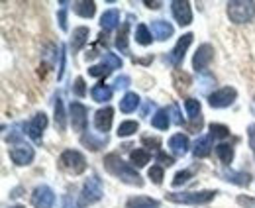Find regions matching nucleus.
<instances>
[{"instance_id": "f257e3e1", "label": "nucleus", "mask_w": 255, "mask_h": 208, "mask_svg": "<svg viewBox=\"0 0 255 208\" xmlns=\"http://www.w3.org/2000/svg\"><path fill=\"white\" fill-rule=\"evenodd\" d=\"M104 167L108 169V173H112L114 177H118L120 181L128 183V185H135V187H141L143 185L141 177L129 165H126L120 159V155H116V153H110V155L104 157Z\"/></svg>"}, {"instance_id": "f03ea898", "label": "nucleus", "mask_w": 255, "mask_h": 208, "mask_svg": "<svg viewBox=\"0 0 255 208\" xmlns=\"http://www.w3.org/2000/svg\"><path fill=\"white\" fill-rule=\"evenodd\" d=\"M228 16L236 24H246L255 18V2L250 0H234L228 2Z\"/></svg>"}, {"instance_id": "7ed1b4c3", "label": "nucleus", "mask_w": 255, "mask_h": 208, "mask_svg": "<svg viewBox=\"0 0 255 208\" xmlns=\"http://www.w3.org/2000/svg\"><path fill=\"white\" fill-rule=\"evenodd\" d=\"M59 163H61V167H63L65 171L71 173V175H81L87 169V161H85L83 153L81 151H75V149L63 151L61 157H59Z\"/></svg>"}, {"instance_id": "20e7f679", "label": "nucleus", "mask_w": 255, "mask_h": 208, "mask_svg": "<svg viewBox=\"0 0 255 208\" xmlns=\"http://www.w3.org/2000/svg\"><path fill=\"white\" fill-rule=\"evenodd\" d=\"M218 193L216 191H200V193H169L167 199L173 203H183V205H204L212 201Z\"/></svg>"}, {"instance_id": "39448f33", "label": "nucleus", "mask_w": 255, "mask_h": 208, "mask_svg": "<svg viewBox=\"0 0 255 208\" xmlns=\"http://www.w3.org/2000/svg\"><path fill=\"white\" fill-rule=\"evenodd\" d=\"M236 96H238V90L232 89V87H224V89L216 90V92L210 94L208 104L212 108H226V106H230L236 100Z\"/></svg>"}, {"instance_id": "423d86ee", "label": "nucleus", "mask_w": 255, "mask_h": 208, "mask_svg": "<svg viewBox=\"0 0 255 208\" xmlns=\"http://www.w3.org/2000/svg\"><path fill=\"white\" fill-rule=\"evenodd\" d=\"M53 203H55V195L47 185H41L33 191L32 205L35 208H53Z\"/></svg>"}, {"instance_id": "0eeeda50", "label": "nucleus", "mask_w": 255, "mask_h": 208, "mask_svg": "<svg viewBox=\"0 0 255 208\" xmlns=\"http://www.w3.org/2000/svg\"><path fill=\"white\" fill-rule=\"evenodd\" d=\"M212 59H214V47L210 43H204L196 49L194 59H192V67L196 71H206V67L212 63Z\"/></svg>"}, {"instance_id": "6e6552de", "label": "nucleus", "mask_w": 255, "mask_h": 208, "mask_svg": "<svg viewBox=\"0 0 255 208\" xmlns=\"http://www.w3.org/2000/svg\"><path fill=\"white\" fill-rule=\"evenodd\" d=\"M87 106L81 102H71V124L75 132H85L87 130Z\"/></svg>"}, {"instance_id": "1a4fd4ad", "label": "nucleus", "mask_w": 255, "mask_h": 208, "mask_svg": "<svg viewBox=\"0 0 255 208\" xmlns=\"http://www.w3.org/2000/svg\"><path fill=\"white\" fill-rule=\"evenodd\" d=\"M102 197V185L98 177H91L83 187V205H93Z\"/></svg>"}, {"instance_id": "9d476101", "label": "nucleus", "mask_w": 255, "mask_h": 208, "mask_svg": "<svg viewBox=\"0 0 255 208\" xmlns=\"http://www.w3.org/2000/svg\"><path fill=\"white\" fill-rule=\"evenodd\" d=\"M192 37H194L192 33H185V35L177 41V45L173 47V51L167 55V61H169V63H173V65H179L181 61L185 59V51L189 49V45L192 43Z\"/></svg>"}, {"instance_id": "9b49d317", "label": "nucleus", "mask_w": 255, "mask_h": 208, "mask_svg": "<svg viewBox=\"0 0 255 208\" xmlns=\"http://www.w3.org/2000/svg\"><path fill=\"white\" fill-rule=\"evenodd\" d=\"M171 10H173V16L175 20L181 24V26H189L192 22V10L189 2H181V0H175L171 2Z\"/></svg>"}, {"instance_id": "f8f14e48", "label": "nucleus", "mask_w": 255, "mask_h": 208, "mask_svg": "<svg viewBox=\"0 0 255 208\" xmlns=\"http://www.w3.org/2000/svg\"><path fill=\"white\" fill-rule=\"evenodd\" d=\"M45 126H47V116H45L43 112H41V114H35L32 122L28 124V136L32 138L35 144L41 142V136H43Z\"/></svg>"}, {"instance_id": "ddd939ff", "label": "nucleus", "mask_w": 255, "mask_h": 208, "mask_svg": "<svg viewBox=\"0 0 255 208\" xmlns=\"http://www.w3.org/2000/svg\"><path fill=\"white\" fill-rule=\"evenodd\" d=\"M33 148L30 146H16V148L10 149V159L16 163V165H30L33 161Z\"/></svg>"}, {"instance_id": "4468645a", "label": "nucleus", "mask_w": 255, "mask_h": 208, "mask_svg": "<svg viewBox=\"0 0 255 208\" xmlns=\"http://www.w3.org/2000/svg\"><path fill=\"white\" fill-rule=\"evenodd\" d=\"M112 118H114V110L112 108H100L98 112L95 114V126L98 132H108L110 130V126H112Z\"/></svg>"}, {"instance_id": "2eb2a0df", "label": "nucleus", "mask_w": 255, "mask_h": 208, "mask_svg": "<svg viewBox=\"0 0 255 208\" xmlns=\"http://www.w3.org/2000/svg\"><path fill=\"white\" fill-rule=\"evenodd\" d=\"M151 33H153V37H157V39H169L171 35H173V26L169 24V22H163V20H155V22H151Z\"/></svg>"}, {"instance_id": "dca6fc26", "label": "nucleus", "mask_w": 255, "mask_h": 208, "mask_svg": "<svg viewBox=\"0 0 255 208\" xmlns=\"http://www.w3.org/2000/svg\"><path fill=\"white\" fill-rule=\"evenodd\" d=\"M169 148L173 149V153H177V155H185L189 151V138L183 136V134H175L169 140Z\"/></svg>"}, {"instance_id": "f3484780", "label": "nucleus", "mask_w": 255, "mask_h": 208, "mask_svg": "<svg viewBox=\"0 0 255 208\" xmlns=\"http://www.w3.org/2000/svg\"><path fill=\"white\" fill-rule=\"evenodd\" d=\"M120 24V12L118 10H106L104 14H102V18H100V26L104 28V30H112V28H116Z\"/></svg>"}, {"instance_id": "a211bd4d", "label": "nucleus", "mask_w": 255, "mask_h": 208, "mask_svg": "<svg viewBox=\"0 0 255 208\" xmlns=\"http://www.w3.org/2000/svg\"><path fill=\"white\" fill-rule=\"evenodd\" d=\"M87 39H89V28L81 26V28L73 30V39H71V47H73V51H79V49L87 43Z\"/></svg>"}, {"instance_id": "6ab92c4d", "label": "nucleus", "mask_w": 255, "mask_h": 208, "mask_svg": "<svg viewBox=\"0 0 255 208\" xmlns=\"http://www.w3.org/2000/svg\"><path fill=\"white\" fill-rule=\"evenodd\" d=\"M210 151H212V136H202L194 146V155L206 157V155H210Z\"/></svg>"}, {"instance_id": "aec40b11", "label": "nucleus", "mask_w": 255, "mask_h": 208, "mask_svg": "<svg viewBox=\"0 0 255 208\" xmlns=\"http://www.w3.org/2000/svg\"><path fill=\"white\" fill-rule=\"evenodd\" d=\"M91 96H93L95 102H108L110 96H112V89L106 87L104 83H98L95 89L91 90Z\"/></svg>"}, {"instance_id": "412c9836", "label": "nucleus", "mask_w": 255, "mask_h": 208, "mask_svg": "<svg viewBox=\"0 0 255 208\" xmlns=\"http://www.w3.org/2000/svg\"><path fill=\"white\" fill-rule=\"evenodd\" d=\"M137 104H139V96L135 92H128L126 96L120 100V110L129 114V112H133L137 108Z\"/></svg>"}, {"instance_id": "4be33fe9", "label": "nucleus", "mask_w": 255, "mask_h": 208, "mask_svg": "<svg viewBox=\"0 0 255 208\" xmlns=\"http://www.w3.org/2000/svg\"><path fill=\"white\" fill-rule=\"evenodd\" d=\"M73 10L83 16V18H93L96 12V4L95 2H75L73 4Z\"/></svg>"}, {"instance_id": "5701e85b", "label": "nucleus", "mask_w": 255, "mask_h": 208, "mask_svg": "<svg viewBox=\"0 0 255 208\" xmlns=\"http://www.w3.org/2000/svg\"><path fill=\"white\" fill-rule=\"evenodd\" d=\"M157 201H151V199H145V197H135V199H129L128 201L126 208H157Z\"/></svg>"}, {"instance_id": "b1692460", "label": "nucleus", "mask_w": 255, "mask_h": 208, "mask_svg": "<svg viewBox=\"0 0 255 208\" xmlns=\"http://www.w3.org/2000/svg\"><path fill=\"white\" fill-rule=\"evenodd\" d=\"M129 161H131L135 167H143V165L149 163V153H147L145 149H133V151L129 153Z\"/></svg>"}, {"instance_id": "393cba45", "label": "nucleus", "mask_w": 255, "mask_h": 208, "mask_svg": "<svg viewBox=\"0 0 255 208\" xmlns=\"http://www.w3.org/2000/svg\"><path fill=\"white\" fill-rule=\"evenodd\" d=\"M151 30L145 26V24H139L137 26V30H135V41L139 43V45H149L151 43Z\"/></svg>"}, {"instance_id": "a878e982", "label": "nucleus", "mask_w": 255, "mask_h": 208, "mask_svg": "<svg viewBox=\"0 0 255 208\" xmlns=\"http://www.w3.org/2000/svg\"><path fill=\"white\" fill-rule=\"evenodd\" d=\"M137 130H139V124H137V122L126 120V122H122V124L118 126V136H120V138H128V136L135 134Z\"/></svg>"}, {"instance_id": "bb28decb", "label": "nucleus", "mask_w": 255, "mask_h": 208, "mask_svg": "<svg viewBox=\"0 0 255 208\" xmlns=\"http://www.w3.org/2000/svg\"><path fill=\"white\" fill-rule=\"evenodd\" d=\"M169 124H171V120H169V112L167 110H157V114L151 120V126L157 128V130H167Z\"/></svg>"}, {"instance_id": "cd10ccee", "label": "nucleus", "mask_w": 255, "mask_h": 208, "mask_svg": "<svg viewBox=\"0 0 255 208\" xmlns=\"http://www.w3.org/2000/svg\"><path fill=\"white\" fill-rule=\"evenodd\" d=\"M216 155L220 157V161H222L224 165H230L232 159H234V149H232V146H228V144H220L216 148Z\"/></svg>"}, {"instance_id": "c85d7f7f", "label": "nucleus", "mask_w": 255, "mask_h": 208, "mask_svg": "<svg viewBox=\"0 0 255 208\" xmlns=\"http://www.w3.org/2000/svg\"><path fill=\"white\" fill-rule=\"evenodd\" d=\"M210 136L218 138V140H224V138L230 136V128L224 126V124H210Z\"/></svg>"}, {"instance_id": "c756f323", "label": "nucleus", "mask_w": 255, "mask_h": 208, "mask_svg": "<svg viewBox=\"0 0 255 208\" xmlns=\"http://www.w3.org/2000/svg\"><path fill=\"white\" fill-rule=\"evenodd\" d=\"M116 47L120 49V51H128V24L122 26V30L118 31V35H116Z\"/></svg>"}, {"instance_id": "7c9ffc66", "label": "nucleus", "mask_w": 255, "mask_h": 208, "mask_svg": "<svg viewBox=\"0 0 255 208\" xmlns=\"http://www.w3.org/2000/svg\"><path fill=\"white\" fill-rule=\"evenodd\" d=\"M185 108H187V112H189V116H191L192 120L200 116V102H198V100L187 98V100H185Z\"/></svg>"}, {"instance_id": "2f4dec72", "label": "nucleus", "mask_w": 255, "mask_h": 208, "mask_svg": "<svg viewBox=\"0 0 255 208\" xmlns=\"http://www.w3.org/2000/svg\"><path fill=\"white\" fill-rule=\"evenodd\" d=\"M55 126L63 132L65 130V112H63V102L57 98V102H55Z\"/></svg>"}, {"instance_id": "473e14b6", "label": "nucleus", "mask_w": 255, "mask_h": 208, "mask_svg": "<svg viewBox=\"0 0 255 208\" xmlns=\"http://www.w3.org/2000/svg\"><path fill=\"white\" fill-rule=\"evenodd\" d=\"M226 181H232V183H236V185H250V175L248 173H226L224 175Z\"/></svg>"}, {"instance_id": "72a5a7b5", "label": "nucleus", "mask_w": 255, "mask_h": 208, "mask_svg": "<svg viewBox=\"0 0 255 208\" xmlns=\"http://www.w3.org/2000/svg\"><path fill=\"white\" fill-rule=\"evenodd\" d=\"M110 67L106 65V63H100V65H95V67H91L89 69V75L91 77H106V75H110Z\"/></svg>"}, {"instance_id": "f704fd0d", "label": "nucleus", "mask_w": 255, "mask_h": 208, "mask_svg": "<svg viewBox=\"0 0 255 208\" xmlns=\"http://www.w3.org/2000/svg\"><path fill=\"white\" fill-rule=\"evenodd\" d=\"M102 63H106L110 69H120V67H122V59H120L118 55H114V53H106Z\"/></svg>"}, {"instance_id": "c9c22d12", "label": "nucleus", "mask_w": 255, "mask_h": 208, "mask_svg": "<svg viewBox=\"0 0 255 208\" xmlns=\"http://www.w3.org/2000/svg\"><path fill=\"white\" fill-rule=\"evenodd\" d=\"M149 179L155 183V185H161V181H163V167H159V165H155V167H151L149 169Z\"/></svg>"}, {"instance_id": "e433bc0d", "label": "nucleus", "mask_w": 255, "mask_h": 208, "mask_svg": "<svg viewBox=\"0 0 255 208\" xmlns=\"http://www.w3.org/2000/svg\"><path fill=\"white\" fill-rule=\"evenodd\" d=\"M191 179V171H179L175 179H173V187H181V185H185L187 181Z\"/></svg>"}, {"instance_id": "4c0bfd02", "label": "nucleus", "mask_w": 255, "mask_h": 208, "mask_svg": "<svg viewBox=\"0 0 255 208\" xmlns=\"http://www.w3.org/2000/svg\"><path fill=\"white\" fill-rule=\"evenodd\" d=\"M75 94H77V96H85V94H87V87H85V79H83V77H79V79L75 81Z\"/></svg>"}, {"instance_id": "58836bf2", "label": "nucleus", "mask_w": 255, "mask_h": 208, "mask_svg": "<svg viewBox=\"0 0 255 208\" xmlns=\"http://www.w3.org/2000/svg\"><path fill=\"white\" fill-rule=\"evenodd\" d=\"M157 161H159L161 165H167V167L175 163V159H173L171 155H167V153H163V151H159V153H157Z\"/></svg>"}, {"instance_id": "ea45409f", "label": "nucleus", "mask_w": 255, "mask_h": 208, "mask_svg": "<svg viewBox=\"0 0 255 208\" xmlns=\"http://www.w3.org/2000/svg\"><path fill=\"white\" fill-rule=\"evenodd\" d=\"M114 85H116V89H126L128 85H129V77H126V75H122V77H118Z\"/></svg>"}, {"instance_id": "a19ab883", "label": "nucleus", "mask_w": 255, "mask_h": 208, "mask_svg": "<svg viewBox=\"0 0 255 208\" xmlns=\"http://www.w3.org/2000/svg\"><path fill=\"white\" fill-rule=\"evenodd\" d=\"M248 140H250V148L255 151V124H252L248 130Z\"/></svg>"}, {"instance_id": "79ce46f5", "label": "nucleus", "mask_w": 255, "mask_h": 208, "mask_svg": "<svg viewBox=\"0 0 255 208\" xmlns=\"http://www.w3.org/2000/svg\"><path fill=\"white\" fill-rule=\"evenodd\" d=\"M143 144H145V146H149V148L153 146V148L157 149L161 146V140L159 138H143Z\"/></svg>"}, {"instance_id": "37998d69", "label": "nucleus", "mask_w": 255, "mask_h": 208, "mask_svg": "<svg viewBox=\"0 0 255 208\" xmlns=\"http://www.w3.org/2000/svg\"><path fill=\"white\" fill-rule=\"evenodd\" d=\"M59 26H61V30H67V14H65V10H59Z\"/></svg>"}, {"instance_id": "c03bdc74", "label": "nucleus", "mask_w": 255, "mask_h": 208, "mask_svg": "<svg viewBox=\"0 0 255 208\" xmlns=\"http://www.w3.org/2000/svg\"><path fill=\"white\" fill-rule=\"evenodd\" d=\"M171 112H173V122L181 126V124H183V118H181V114H179V110H177V106H173V108H171Z\"/></svg>"}, {"instance_id": "a18cd8bd", "label": "nucleus", "mask_w": 255, "mask_h": 208, "mask_svg": "<svg viewBox=\"0 0 255 208\" xmlns=\"http://www.w3.org/2000/svg\"><path fill=\"white\" fill-rule=\"evenodd\" d=\"M145 6H149V8H159L161 2H149V0H145Z\"/></svg>"}, {"instance_id": "49530a36", "label": "nucleus", "mask_w": 255, "mask_h": 208, "mask_svg": "<svg viewBox=\"0 0 255 208\" xmlns=\"http://www.w3.org/2000/svg\"><path fill=\"white\" fill-rule=\"evenodd\" d=\"M12 208H24V207H12Z\"/></svg>"}]
</instances>
